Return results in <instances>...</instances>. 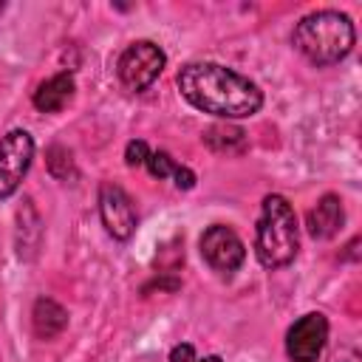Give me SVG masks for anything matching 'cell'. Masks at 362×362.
Listing matches in <instances>:
<instances>
[{
    "instance_id": "9",
    "label": "cell",
    "mask_w": 362,
    "mask_h": 362,
    "mask_svg": "<svg viewBox=\"0 0 362 362\" xmlns=\"http://www.w3.org/2000/svg\"><path fill=\"white\" fill-rule=\"evenodd\" d=\"M342 221H345V212H342V201L337 195H322L317 201V206L308 212V232L320 240L325 238H334L339 229H342Z\"/></svg>"
},
{
    "instance_id": "6",
    "label": "cell",
    "mask_w": 362,
    "mask_h": 362,
    "mask_svg": "<svg viewBox=\"0 0 362 362\" xmlns=\"http://www.w3.org/2000/svg\"><path fill=\"white\" fill-rule=\"evenodd\" d=\"M328 339V320L320 311L303 314L286 334V354L291 362H317Z\"/></svg>"
},
{
    "instance_id": "1",
    "label": "cell",
    "mask_w": 362,
    "mask_h": 362,
    "mask_svg": "<svg viewBox=\"0 0 362 362\" xmlns=\"http://www.w3.org/2000/svg\"><path fill=\"white\" fill-rule=\"evenodd\" d=\"M178 90L192 107L218 119H246L263 105L260 88L249 76L218 62L184 65L178 71Z\"/></svg>"
},
{
    "instance_id": "15",
    "label": "cell",
    "mask_w": 362,
    "mask_h": 362,
    "mask_svg": "<svg viewBox=\"0 0 362 362\" xmlns=\"http://www.w3.org/2000/svg\"><path fill=\"white\" fill-rule=\"evenodd\" d=\"M147 156H150V147H147L141 139H133V141H127V150H124V161H127L130 167H141V164L147 161Z\"/></svg>"
},
{
    "instance_id": "2",
    "label": "cell",
    "mask_w": 362,
    "mask_h": 362,
    "mask_svg": "<svg viewBox=\"0 0 362 362\" xmlns=\"http://www.w3.org/2000/svg\"><path fill=\"white\" fill-rule=\"evenodd\" d=\"M354 40L351 17L334 8L311 11L294 25V48L314 65H337L351 54Z\"/></svg>"
},
{
    "instance_id": "4",
    "label": "cell",
    "mask_w": 362,
    "mask_h": 362,
    "mask_svg": "<svg viewBox=\"0 0 362 362\" xmlns=\"http://www.w3.org/2000/svg\"><path fill=\"white\" fill-rule=\"evenodd\" d=\"M164 62L167 57L156 42L139 40L122 51L116 62V74L127 90H144L158 79V74L164 71Z\"/></svg>"
},
{
    "instance_id": "7",
    "label": "cell",
    "mask_w": 362,
    "mask_h": 362,
    "mask_svg": "<svg viewBox=\"0 0 362 362\" xmlns=\"http://www.w3.org/2000/svg\"><path fill=\"white\" fill-rule=\"evenodd\" d=\"M201 255L215 272L229 274V272L240 269V263L246 257V246L235 235V229H229L223 223H215L201 235Z\"/></svg>"
},
{
    "instance_id": "3",
    "label": "cell",
    "mask_w": 362,
    "mask_h": 362,
    "mask_svg": "<svg viewBox=\"0 0 362 362\" xmlns=\"http://www.w3.org/2000/svg\"><path fill=\"white\" fill-rule=\"evenodd\" d=\"M300 249V226L291 204L283 195H266L255 232V255L266 269H280Z\"/></svg>"
},
{
    "instance_id": "16",
    "label": "cell",
    "mask_w": 362,
    "mask_h": 362,
    "mask_svg": "<svg viewBox=\"0 0 362 362\" xmlns=\"http://www.w3.org/2000/svg\"><path fill=\"white\" fill-rule=\"evenodd\" d=\"M173 178H175V187H178V189H192V187H195V173H192L189 167H184V164L175 167Z\"/></svg>"
},
{
    "instance_id": "14",
    "label": "cell",
    "mask_w": 362,
    "mask_h": 362,
    "mask_svg": "<svg viewBox=\"0 0 362 362\" xmlns=\"http://www.w3.org/2000/svg\"><path fill=\"white\" fill-rule=\"evenodd\" d=\"M147 170H150V175L153 178H167V175H173L175 173V161L170 158V153H164V150H156V153H150L147 156Z\"/></svg>"
},
{
    "instance_id": "8",
    "label": "cell",
    "mask_w": 362,
    "mask_h": 362,
    "mask_svg": "<svg viewBox=\"0 0 362 362\" xmlns=\"http://www.w3.org/2000/svg\"><path fill=\"white\" fill-rule=\"evenodd\" d=\"M99 215L105 229L116 238V240H127L136 232V209L133 201L127 198V192L119 184H102L99 189Z\"/></svg>"
},
{
    "instance_id": "18",
    "label": "cell",
    "mask_w": 362,
    "mask_h": 362,
    "mask_svg": "<svg viewBox=\"0 0 362 362\" xmlns=\"http://www.w3.org/2000/svg\"><path fill=\"white\" fill-rule=\"evenodd\" d=\"M334 362H359V356L356 354H337Z\"/></svg>"
},
{
    "instance_id": "12",
    "label": "cell",
    "mask_w": 362,
    "mask_h": 362,
    "mask_svg": "<svg viewBox=\"0 0 362 362\" xmlns=\"http://www.w3.org/2000/svg\"><path fill=\"white\" fill-rule=\"evenodd\" d=\"M204 141L218 150V153H232V150H243V130L240 127H229V124H215L204 133Z\"/></svg>"
},
{
    "instance_id": "13",
    "label": "cell",
    "mask_w": 362,
    "mask_h": 362,
    "mask_svg": "<svg viewBox=\"0 0 362 362\" xmlns=\"http://www.w3.org/2000/svg\"><path fill=\"white\" fill-rule=\"evenodd\" d=\"M48 173L59 181H68L74 175V161H71V153L59 144L48 147Z\"/></svg>"
},
{
    "instance_id": "19",
    "label": "cell",
    "mask_w": 362,
    "mask_h": 362,
    "mask_svg": "<svg viewBox=\"0 0 362 362\" xmlns=\"http://www.w3.org/2000/svg\"><path fill=\"white\" fill-rule=\"evenodd\" d=\"M198 362H223L221 356H204V359H198Z\"/></svg>"
},
{
    "instance_id": "17",
    "label": "cell",
    "mask_w": 362,
    "mask_h": 362,
    "mask_svg": "<svg viewBox=\"0 0 362 362\" xmlns=\"http://www.w3.org/2000/svg\"><path fill=\"white\" fill-rule=\"evenodd\" d=\"M170 362H198V359H195V348L187 345V342L175 345V348L170 351Z\"/></svg>"
},
{
    "instance_id": "5",
    "label": "cell",
    "mask_w": 362,
    "mask_h": 362,
    "mask_svg": "<svg viewBox=\"0 0 362 362\" xmlns=\"http://www.w3.org/2000/svg\"><path fill=\"white\" fill-rule=\"evenodd\" d=\"M34 158V139L25 130H11L0 139V198H8L23 184Z\"/></svg>"
},
{
    "instance_id": "11",
    "label": "cell",
    "mask_w": 362,
    "mask_h": 362,
    "mask_svg": "<svg viewBox=\"0 0 362 362\" xmlns=\"http://www.w3.org/2000/svg\"><path fill=\"white\" fill-rule=\"evenodd\" d=\"M31 320H34L37 337L54 339V337H59V334L65 331V325H68V311H65L59 303H54V300H48V297H40V300L34 303Z\"/></svg>"
},
{
    "instance_id": "10",
    "label": "cell",
    "mask_w": 362,
    "mask_h": 362,
    "mask_svg": "<svg viewBox=\"0 0 362 362\" xmlns=\"http://www.w3.org/2000/svg\"><path fill=\"white\" fill-rule=\"evenodd\" d=\"M74 88H76V85H74V74L62 71V74L45 79V82L34 90V107H37L40 113H57V110H62V107L71 102Z\"/></svg>"
}]
</instances>
